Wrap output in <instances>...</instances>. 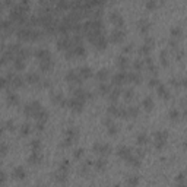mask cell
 <instances>
[{"label": "cell", "instance_id": "1", "mask_svg": "<svg viewBox=\"0 0 187 187\" xmlns=\"http://www.w3.org/2000/svg\"><path fill=\"white\" fill-rule=\"evenodd\" d=\"M154 146L158 149V151H161L164 146H165V143H167V139H168V132H165V130H157L155 133H154Z\"/></svg>", "mask_w": 187, "mask_h": 187}, {"label": "cell", "instance_id": "2", "mask_svg": "<svg viewBox=\"0 0 187 187\" xmlns=\"http://www.w3.org/2000/svg\"><path fill=\"white\" fill-rule=\"evenodd\" d=\"M83 104H85V101L80 98H76V96H72L67 101V107L75 113H80L83 110Z\"/></svg>", "mask_w": 187, "mask_h": 187}, {"label": "cell", "instance_id": "3", "mask_svg": "<svg viewBox=\"0 0 187 187\" xmlns=\"http://www.w3.org/2000/svg\"><path fill=\"white\" fill-rule=\"evenodd\" d=\"M92 151H95L96 154H99V155H107V154H110L111 152V146L110 145H105V143H95L92 146Z\"/></svg>", "mask_w": 187, "mask_h": 187}, {"label": "cell", "instance_id": "4", "mask_svg": "<svg viewBox=\"0 0 187 187\" xmlns=\"http://www.w3.org/2000/svg\"><path fill=\"white\" fill-rule=\"evenodd\" d=\"M110 21L114 23L116 26H118V28H121V26L124 25V19H123L121 13L117 12V10H113V12L110 13Z\"/></svg>", "mask_w": 187, "mask_h": 187}, {"label": "cell", "instance_id": "5", "mask_svg": "<svg viewBox=\"0 0 187 187\" xmlns=\"http://www.w3.org/2000/svg\"><path fill=\"white\" fill-rule=\"evenodd\" d=\"M66 80H67L69 83H80V82H82V78L79 76L78 70H69V72L66 73Z\"/></svg>", "mask_w": 187, "mask_h": 187}, {"label": "cell", "instance_id": "6", "mask_svg": "<svg viewBox=\"0 0 187 187\" xmlns=\"http://www.w3.org/2000/svg\"><path fill=\"white\" fill-rule=\"evenodd\" d=\"M124 37H126V34H124V31H121V29H114V31L111 32V41H113L114 44L121 43V41L124 40Z\"/></svg>", "mask_w": 187, "mask_h": 187}, {"label": "cell", "instance_id": "7", "mask_svg": "<svg viewBox=\"0 0 187 187\" xmlns=\"http://www.w3.org/2000/svg\"><path fill=\"white\" fill-rule=\"evenodd\" d=\"M126 80H127V73H126L124 70L118 72V73H116V75L113 76V83H116V85H121V83H124Z\"/></svg>", "mask_w": 187, "mask_h": 187}, {"label": "cell", "instance_id": "8", "mask_svg": "<svg viewBox=\"0 0 187 187\" xmlns=\"http://www.w3.org/2000/svg\"><path fill=\"white\" fill-rule=\"evenodd\" d=\"M78 70V73H79V76L82 78V79H89V78H92L94 72L91 67H88V66H83V67H79Z\"/></svg>", "mask_w": 187, "mask_h": 187}, {"label": "cell", "instance_id": "9", "mask_svg": "<svg viewBox=\"0 0 187 187\" xmlns=\"http://www.w3.org/2000/svg\"><path fill=\"white\" fill-rule=\"evenodd\" d=\"M51 101H53L56 105H65V104H66V99H65V96H63L62 92L51 94Z\"/></svg>", "mask_w": 187, "mask_h": 187}, {"label": "cell", "instance_id": "10", "mask_svg": "<svg viewBox=\"0 0 187 187\" xmlns=\"http://www.w3.org/2000/svg\"><path fill=\"white\" fill-rule=\"evenodd\" d=\"M35 57L41 62V60H48V59H51V54H50V51L46 50V48H40V50L35 51Z\"/></svg>", "mask_w": 187, "mask_h": 187}, {"label": "cell", "instance_id": "11", "mask_svg": "<svg viewBox=\"0 0 187 187\" xmlns=\"http://www.w3.org/2000/svg\"><path fill=\"white\" fill-rule=\"evenodd\" d=\"M117 154H118V157L120 158H123V159H127L133 152H132V149L130 148H127V146H120L118 149H117Z\"/></svg>", "mask_w": 187, "mask_h": 187}, {"label": "cell", "instance_id": "12", "mask_svg": "<svg viewBox=\"0 0 187 187\" xmlns=\"http://www.w3.org/2000/svg\"><path fill=\"white\" fill-rule=\"evenodd\" d=\"M142 107H143L145 111H152V108H154V99H152V96H145L143 101H142Z\"/></svg>", "mask_w": 187, "mask_h": 187}, {"label": "cell", "instance_id": "13", "mask_svg": "<svg viewBox=\"0 0 187 187\" xmlns=\"http://www.w3.org/2000/svg\"><path fill=\"white\" fill-rule=\"evenodd\" d=\"M73 96H76V98H80V99H86V98H91V94L88 92V91H85V89H82V88H78V89H75L73 91Z\"/></svg>", "mask_w": 187, "mask_h": 187}, {"label": "cell", "instance_id": "14", "mask_svg": "<svg viewBox=\"0 0 187 187\" xmlns=\"http://www.w3.org/2000/svg\"><path fill=\"white\" fill-rule=\"evenodd\" d=\"M13 67L16 70L25 69V57H21V56L15 57V59H13Z\"/></svg>", "mask_w": 187, "mask_h": 187}, {"label": "cell", "instance_id": "15", "mask_svg": "<svg viewBox=\"0 0 187 187\" xmlns=\"http://www.w3.org/2000/svg\"><path fill=\"white\" fill-rule=\"evenodd\" d=\"M96 79L99 80V82H105L107 80V78L110 76V70L108 69H99L98 72H96Z\"/></svg>", "mask_w": 187, "mask_h": 187}, {"label": "cell", "instance_id": "16", "mask_svg": "<svg viewBox=\"0 0 187 187\" xmlns=\"http://www.w3.org/2000/svg\"><path fill=\"white\" fill-rule=\"evenodd\" d=\"M157 89H158V95L161 96V98H164V99H170V91L167 89V86H164L162 83H159L158 86H157Z\"/></svg>", "mask_w": 187, "mask_h": 187}, {"label": "cell", "instance_id": "17", "mask_svg": "<svg viewBox=\"0 0 187 187\" xmlns=\"http://www.w3.org/2000/svg\"><path fill=\"white\" fill-rule=\"evenodd\" d=\"M53 67V60L51 59H48V60H41L40 62V69L41 72H50Z\"/></svg>", "mask_w": 187, "mask_h": 187}, {"label": "cell", "instance_id": "18", "mask_svg": "<svg viewBox=\"0 0 187 187\" xmlns=\"http://www.w3.org/2000/svg\"><path fill=\"white\" fill-rule=\"evenodd\" d=\"M138 28H139V31L142 34H148V31L151 28V23L148 22V21H145V19H142V21L138 22Z\"/></svg>", "mask_w": 187, "mask_h": 187}, {"label": "cell", "instance_id": "19", "mask_svg": "<svg viewBox=\"0 0 187 187\" xmlns=\"http://www.w3.org/2000/svg\"><path fill=\"white\" fill-rule=\"evenodd\" d=\"M25 79H26V82H28V83H38V82H40V76H38L37 73H34V72L26 73Z\"/></svg>", "mask_w": 187, "mask_h": 187}, {"label": "cell", "instance_id": "20", "mask_svg": "<svg viewBox=\"0 0 187 187\" xmlns=\"http://www.w3.org/2000/svg\"><path fill=\"white\" fill-rule=\"evenodd\" d=\"M41 159H43V158H41L40 151H32V155L29 157V159H28V161H29L31 164H40V162H41Z\"/></svg>", "mask_w": 187, "mask_h": 187}, {"label": "cell", "instance_id": "21", "mask_svg": "<svg viewBox=\"0 0 187 187\" xmlns=\"http://www.w3.org/2000/svg\"><path fill=\"white\" fill-rule=\"evenodd\" d=\"M127 63H129V60H127L124 56L118 57V59H117V62H116L117 67H118L120 70H124V69H126V67H127Z\"/></svg>", "mask_w": 187, "mask_h": 187}, {"label": "cell", "instance_id": "22", "mask_svg": "<svg viewBox=\"0 0 187 187\" xmlns=\"http://www.w3.org/2000/svg\"><path fill=\"white\" fill-rule=\"evenodd\" d=\"M127 80L133 82V83H140V76L136 72H130V73H127Z\"/></svg>", "mask_w": 187, "mask_h": 187}, {"label": "cell", "instance_id": "23", "mask_svg": "<svg viewBox=\"0 0 187 187\" xmlns=\"http://www.w3.org/2000/svg\"><path fill=\"white\" fill-rule=\"evenodd\" d=\"M181 35H183L181 26H173V28H171V37H173V38H180Z\"/></svg>", "mask_w": 187, "mask_h": 187}, {"label": "cell", "instance_id": "24", "mask_svg": "<svg viewBox=\"0 0 187 187\" xmlns=\"http://www.w3.org/2000/svg\"><path fill=\"white\" fill-rule=\"evenodd\" d=\"M18 101H19V98H18V95H16V94H13V92L7 94V102H9V104L16 105V104H18Z\"/></svg>", "mask_w": 187, "mask_h": 187}, {"label": "cell", "instance_id": "25", "mask_svg": "<svg viewBox=\"0 0 187 187\" xmlns=\"http://www.w3.org/2000/svg\"><path fill=\"white\" fill-rule=\"evenodd\" d=\"M120 94H121V89H120V88H116V89H113V91L110 92L108 98H110L111 101H117L118 96H120Z\"/></svg>", "mask_w": 187, "mask_h": 187}, {"label": "cell", "instance_id": "26", "mask_svg": "<svg viewBox=\"0 0 187 187\" xmlns=\"http://www.w3.org/2000/svg\"><path fill=\"white\" fill-rule=\"evenodd\" d=\"M105 167H107V161H105L104 158H101V159H98V161L95 162V168H96L98 171H102V170H105Z\"/></svg>", "mask_w": 187, "mask_h": 187}, {"label": "cell", "instance_id": "27", "mask_svg": "<svg viewBox=\"0 0 187 187\" xmlns=\"http://www.w3.org/2000/svg\"><path fill=\"white\" fill-rule=\"evenodd\" d=\"M13 175H15L16 178H23V177H25V170H23V167H16L15 171H13Z\"/></svg>", "mask_w": 187, "mask_h": 187}, {"label": "cell", "instance_id": "28", "mask_svg": "<svg viewBox=\"0 0 187 187\" xmlns=\"http://www.w3.org/2000/svg\"><path fill=\"white\" fill-rule=\"evenodd\" d=\"M138 114H139V108L138 107L132 105V107L127 108V117H136Z\"/></svg>", "mask_w": 187, "mask_h": 187}, {"label": "cell", "instance_id": "29", "mask_svg": "<svg viewBox=\"0 0 187 187\" xmlns=\"http://www.w3.org/2000/svg\"><path fill=\"white\" fill-rule=\"evenodd\" d=\"M159 59H161V63H162L164 66H168V53H167V50H164L161 51V54H159Z\"/></svg>", "mask_w": 187, "mask_h": 187}, {"label": "cell", "instance_id": "30", "mask_svg": "<svg viewBox=\"0 0 187 187\" xmlns=\"http://www.w3.org/2000/svg\"><path fill=\"white\" fill-rule=\"evenodd\" d=\"M29 132H31V126H29L28 123H25V124L21 126V135H22V136H28Z\"/></svg>", "mask_w": 187, "mask_h": 187}, {"label": "cell", "instance_id": "31", "mask_svg": "<svg viewBox=\"0 0 187 187\" xmlns=\"http://www.w3.org/2000/svg\"><path fill=\"white\" fill-rule=\"evenodd\" d=\"M99 91H101L102 94H110V92H111V88H110V85H108V83L101 82V83H99Z\"/></svg>", "mask_w": 187, "mask_h": 187}, {"label": "cell", "instance_id": "32", "mask_svg": "<svg viewBox=\"0 0 187 187\" xmlns=\"http://www.w3.org/2000/svg\"><path fill=\"white\" fill-rule=\"evenodd\" d=\"M168 116H170L171 120H178V118H180V111H178V110H175V108H173V110H170Z\"/></svg>", "mask_w": 187, "mask_h": 187}, {"label": "cell", "instance_id": "33", "mask_svg": "<svg viewBox=\"0 0 187 187\" xmlns=\"http://www.w3.org/2000/svg\"><path fill=\"white\" fill-rule=\"evenodd\" d=\"M148 142V135L146 133H140V135H138V143L139 145H145Z\"/></svg>", "mask_w": 187, "mask_h": 187}, {"label": "cell", "instance_id": "34", "mask_svg": "<svg viewBox=\"0 0 187 187\" xmlns=\"http://www.w3.org/2000/svg\"><path fill=\"white\" fill-rule=\"evenodd\" d=\"M31 148H32V151H40V149H41V142L38 139L32 140V142H31Z\"/></svg>", "mask_w": 187, "mask_h": 187}, {"label": "cell", "instance_id": "35", "mask_svg": "<svg viewBox=\"0 0 187 187\" xmlns=\"http://www.w3.org/2000/svg\"><path fill=\"white\" fill-rule=\"evenodd\" d=\"M133 95H135V91H133V88H129V89H126L124 91V99H132L133 98Z\"/></svg>", "mask_w": 187, "mask_h": 187}, {"label": "cell", "instance_id": "36", "mask_svg": "<svg viewBox=\"0 0 187 187\" xmlns=\"http://www.w3.org/2000/svg\"><path fill=\"white\" fill-rule=\"evenodd\" d=\"M117 133H118V126H117V124L113 123L111 126H108V135L113 136V135H117Z\"/></svg>", "mask_w": 187, "mask_h": 187}, {"label": "cell", "instance_id": "37", "mask_svg": "<svg viewBox=\"0 0 187 187\" xmlns=\"http://www.w3.org/2000/svg\"><path fill=\"white\" fill-rule=\"evenodd\" d=\"M157 0H148L146 1V7L149 9V10H154V9H157Z\"/></svg>", "mask_w": 187, "mask_h": 187}, {"label": "cell", "instance_id": "38", "mask_svg": "<svg viewBox=\"0 0 187 187\" xmlns=\"http://www.w3.org/2000/svg\"><path fill=\"white\" fill-rule=\"evenodd\" d=\"M151 48H152V47L143 44V46H142V48L139 50V53H140V54H145V56H148V54H149V51H151Z\"/></svg>", "mask_w": 187, "mask_h": 187}, {"label": "cell", "instance_id": "39", "mask_svg": "<svg viewBox=\"0 0 187 187\" xmlns=\"http://www.w3.org/2000/svg\"><path fill=\"white\" fill-rule=\"evenodd\" d=\"M159 85V79L158 78H152L151 80H149V86L151 88H155V86H158Z\"/></svg>", "mask_w": 187, "mask_h": 187}, {"label": "cell", "instance_id": "40", "mask_svg": "<svg viewBox=\"0 0 187 187\" xmlns=\"http://www.w3.org/2000/svg\"><path fill=\"white\" fill-rule=\"evenodd\" d=\"M83 152H85L83 149H76V151H75V158L79 159L80 157H83Z\"/></svg>", "mask_w": 187, "mask_h": 187}, {"label": "cell", "instance_id": "41", "mask_svg": "<svg viewBox=\"0 0 187 187\" xmlns=\"http://www.w3.org/2000/svg\"><path fill=\"white\" fill-rule=\"evenodd\" d=\"M102 123H104V124H105V126L108 127V126H111V124H113V118H111L110 116H108V117H105V118L102 120Z\"/></svg>", "mask_w": 187, "mask_h": 187}, {"label": "cell", "instance_id": "42", "mask_svg": "<svg viewBox=\"0 0 187 187\" xmlns=\"http://www.w3.org/2000/svg\"><path fill=\"white\" fill-rule=\"evenodd\" d=\"M133 66H135V69L136 70H140L143 67V62H140V60H136L135 63H133Z\"/></svg>", "mask_w": 187, "mask_h": 187}, {"label": "cell", "instance_id": "43", "mask_svg": "<svg viewBox=\"0 0 187 187\" xmlns=\"http://www.w3.org/2000/svg\"><path fill=\"white\" fill-rule=\"evenodd\" d=\"M170 82H171V85H173V86H180V85H181V82H180L178 79H174V78H173Z\"/></svg>", "mask_w": 187, "mask_h": 187}, {"label": "cell", "instance_id": "44", "mask_svg": "<svg viewBox=\"0 0 187 187\" xmlns=\"http://www.w3.org/2000/svg\"><path fill=\"white\" fill-rule=\"evenodd\" d=\"M132 47H133L132 44H130V46H127L126 48H124V53H130V51H132Z\"/></svg>", "mask_w": 187, "mask_h": 187}, {"label": "cell", "instance_id": "45", "mask_svg": "<svg viewBox=\"0 0 187 187\" xmlns=\"http://www.w3.org/2000/svg\"><path fill=\"white\" fill-rule=\"evenodd\" d=\"M181 85H183V86H187V79H183V80H181Z\"/></svg>", "mask_w": 187, "mask_h": 187}, {"label": "cell", "instance_id": "46", "mask_svg": "<svg viewBox=\"0 0 187 187\" xmlns=\"http://www.w3.org/2000/svg\"><path fill=\"white\" fill-rule=\"evenodd\" d=\"M183 117H186V118H187V108L184 110V113H183Z\"/></svg>", "mask_w": 187, "mask_h": 187}]
</instances>
